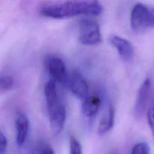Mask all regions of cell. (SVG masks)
Instances as JSON below:
<instances>
[{"label":"cell","instance_id":"obj_7","mask_svg":"<svg viewBox=\"0 0 154 154\" xmlns=\"http://www.w3.org/2000/svg\"><path fill=\"white\" fill-rule=\"evenodd\" d=\"M48 113L50 127L54 134H59L64 127L66 119V110L64 105L59 104Z\"/></svg>","mask_w":154,"mask_h":154},{"label":"cell","instance_id":"obj_14","mask_svg":"<svg viewBox=\"0 0 154 154\" xmlns=\"http://www.w3.org/2000/svg\"><path fill=\"white\" fill-rule=\"evenodd\" d=\"M131 154H150V148L146 142H139L134 146Z\"/></svg>","mask_w":154,"mask_h":154},{"label":"cell","instance_id":"obj_3","mask_svg":"<svg viewBox=\"0 0 154 154\" xmlns=\"http://www.w3.org/2000/svg\"><path fill=\"white\" fill-rule=\"evenodd\" d=\"M47 72L51 76V80L62 84H67L69 74L66 68V64L61 58L51 56L45 61Z\"/></svg>","mask_w":154,"mask_h":154},{"label":"cell","instance_id":"obj_4","mask_svg":"<svg viewBox=\"0 0 154 154\" xmlns=\"http://www.w3.org/2000/svg\"><path fill=\"white\" fill-rule=\"evenodd\" d=\"M130 23L132 29L137 32L149 28V5L143 3L134 5L131 12Z\"/></svg>","mask_w":154,"mask_h":154},{"label":"cell","instance_id":"obj_1","mask_svg":"<svg viewBox=\"0 0 154 154\" xmlns=\"http://www.w3.org/2000/svg\"><path fill=\"white\" fill-rule=\"evenodd\" d=\"M103 11V5L98 1H69L45 5L40 13L48 17L64 19L79 15L98 16Z\"/></svg>","mask_w":154,"mask_h":154},{"label":"cell","instance_id":"obj_6","mask_svg":"<svg viewBox=\"0 0 154 154\" xmlns=\"http://www.w3.org/2000/svg\"><path fill=\"white\" fill-rule=\"evenodd\" d=\"M151 85L150 78H146L139 87L134 108V114L137 117H140L144 113L150 94Z\"/></svg>","mask_w":154,"mask_h":154},{"label":"cell","instance_id":"obj_15","mask_svg":"<svg viewBox=\"0 0 154 154\" xmlns=\"http://www.w3.org/2000/svg\"><path fill=\"white\" fill-rule=\"evenodd\" d=\"M69 154H82L81 144L74 137H71L69 140Z\"/></svg>","mask_w":154,"mask_h":154},{"label":"cell","instance_id":"obj_9","mask_svg":"<svg viewBox=\"0 0 154 154\" xmlns=\"http://www.w3.org/2000/svg\"><path fill=\"white\" fill-rule=\"evenodd\" d=\"M101 103L102 99L98 94L88 95L82 103V113L87 118H92L99 112Z\"/></svg>","mask_w":154,"mask_h":154},{"label":"cell","instance_id":"obj_17","mask_svg":"<svg viewBox=\"0 0 154 154\" xmlns=\"http://www.w3.org/2000/svg\"><path fill=\"white\" fill-rule=\"evenodd\" d=\"M8 147V141L5 135L0 131V154H4L6 152Z\"/></svg>","mask_w":154,"mask_h":154},{"label":"cell","instance_id":"obj_12","mask_svg":"<svg viewBox=\"0 0 154 154\" xmlns=\"http://www.w3.org/2000/svg\"><path fill=\"white\" fill-rule=\"evenodd\" d=\"M115 123V110L112 105H110L108 112L101 119L98 126V133L104 135L108 132L114 126Z\"/></svg>","mask_w":154,"mask_h":154},{"label":"cell","instance_id":"obj_18","mask_svg":"<svg viewBox=\"0 0 154 154\" xmlns=\"http://www.w3.org/2000/svg\"><path fill=\"white\" fill-rule=\"evenodd\" d=\"M149 28H154V6H149Z\"/></svg>","mask_w":154,"mask_h":154},{"label":"cell","instance_id":"obj_2","mask_svg":"<svg viewBox=\"0 0 154 154\" xmlns=\"http://www.w3.org/2000/svg\"><path fill=\"white\" fill-rule=\"evenodd\" d=\"M79 25V40L88 46L96 45L102 42V35L98 23L91 18H83Z\"/></svg>","mask_w":154,"mask_h":154},{"label":"cell","instance_id":"obj_16","mask_svg":"<svg viewBox=\"0 0 154 154\" xmlns=\"http://www.w3.org/2000/svg\"><path fill=\"white\" fill-rule=\"evenodd\" d=\"M146 118L149 127L154 137V102L151 105L146 113Z\"/></svg>","mask_w":154,"mask_h":154},{"label":"cell","instance_id":"obj_11","mask_svg":"<svg viewBox=\"0 0 154 154\" xmlns=\"http://www.w3.org/2000/svg\"><path fill=\"white\" fill-rule=\"evenodd\" d=\"M44 94H45V101H46L47 110H48V112H49L60 104L55 81L53 80H49L45 84V88H44Z\"/></svg>","mask_w":154,"mask_h":154},{"label":"cell","instance_id":"obj_10","mask_svg":"<svg viewBox=\"0 0 154 154\" xmlns=\"http://www.w3.org/2000/svg\"><path fill=\"white\" fill-rule=\"evenodd\" d=\"M16 143L18 147H22L26 143L30 131V120L24 113L18 114L15 120Z\"/></svg>","mask_w":154,"mask_h":154},{"label":"cell","instance_id":"obj_8","mask_svg":"<svg viewBox=\"0 0 154 154\" xmlns=\"http://www.w3.org/2000/svg\"><path fill=\"white\" fill-rule=\"evenodd\" d=\"M110 42L116 48L122 60L127 62L133 58L134 53V46L129 41L120 36L113 35L110 38Z\"/></svg>","mask_w":154,"mask_h":154},{"label":"cell","instance_id":"obj_19","mask_svg":"<svg viewBox=\"0 0 154 154\" xmlns=\"http://www.w3.org/2000/svg\"><path fill=\"white\" fill-rule=\"evenodd\" d=\"M39 154H55L54 150L49 145H45L41 149Z\"/></svg>","mask_w":154,"mask_h":154},{"label":"cell","instance_id":"obj_13","mask_svg":"<svg viewBox=\"0 0 154 154\" xmlns=\"http://www.w3.org/2000/svg\"><path fill=\"white\" fill-rule=\"evenodd\" d=\"M14 84L13 77L8 75H0V90H8L12 88Z\"/></svg>","mask_w":154,"mask_h":154},{"label":"cell","instance_id":"obj_5","mask_svg":"<svg viewBox=\"0 0 154 154\" xmlns=\"http://www.w3.org/2000/svg\"><path fill=\"white\" fill-rule=\"evenodd\" d=\"M66 84L72 94L79 99H84L88 95V85L79 71H72L69 74Z\"/></svg>","mask_w":154,"mask_h":154}]
</instances>
